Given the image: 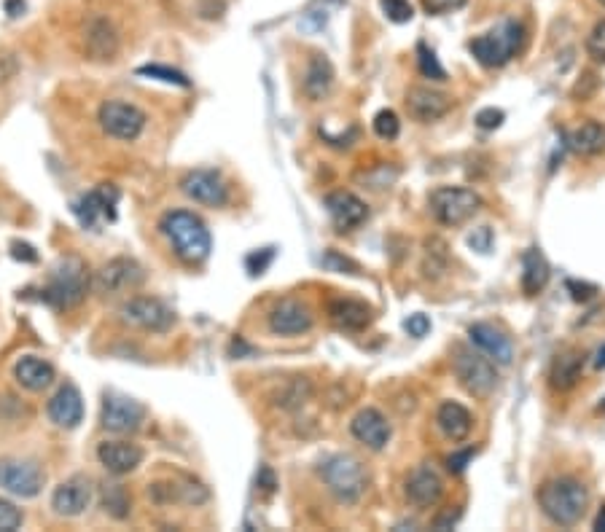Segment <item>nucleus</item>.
I'll return each instance as SVG.
<instances>
[{
  "instance_id": "obj_32",
  "label": "nucleus",
  "mask_w": 605,
  "mask_h": 532,
  "mask_svg": "<svg viewBox=\"0 0 605 532\" xmlns=\"http://www.w3.org/2000/svg\"><path fill=\"white\" fill-rule=\"evenodd\" d=\"M103 508H105V514H111L113 519H127V516H130V508H132L130 492L124 490L121 484H105Z\"/></svg>"
},
{
  "instance_id": "obj_50",
  "label": "nucleus",
  "mask_w": 605,
  "mask_h": 532,
  "mask_svg": "<svg viewBox=\"0 0 605 532\" xmlns=\"http://www.w3.org/2000/svg\"><path fill=\"white\" fill-rule=\"evenodd\" d=\"M600 3H603V6H605V0H600Z\"/></svg>"
},
{
  "instance_id": "obj_20",
  "label": "nucleus",
  "mask_w": 605,
  "mask_h": 532,
  "mask_svg": "<svg viewBox=\"0 0 605 532\" xmlns=\"http://www.w3.org/2000/svg\"><path fill=\"white\" fill-rule=\"evenodd\" d=\"M350 433L361 441L363 447L374 449V452L388 447L390 436H393L388 417L380 409H361L350 422Z\"/></svg>"
},
{
  "instance_id": "obj_33",
  "label": "nucleus",
  "mask_w": 605,
  "mask_h": 532,
  "mask_svg": "<svg viewBox=\"0 0 605 532\" xmlns=\"http://www.w3.org/2000/svg\"><path fill=\"white\" fill-rule=\"evenodd\" d=\"M417 65H420V73H423L425 78H433V81H444V78H447V70L441 68L436 54H433L425 43L417 46Z\"/></svg>"
},
{
  "instance_id": "obj_29",
  "label": "nucleus",
  "mask_w": 605,
  "mask_h": 532,
  "mask_svg": "<svg viewBox=\"0 0 605 532\" xmlns=\"http://www.w3.org/2000/svg\"><path fill=\"white\" fill-rule=\"evenodd\" d=\"M331 84H334L331 62L323 54H312L310 68H307V76H304V95L310 100H323L331 92Z\"/></svg>"
},
{
  "instance_id": "obj_43",
  "label": "nucleus",
  "mask_w": 605,
  "mask_h": 532,
  "mask_svg": "<svg viewBox=\"0 0 605 532\" xmlns=\"http://www.w3.org/2000/svg\"><path fill=\"white\" fill-rule=\"evenodd\" d=\"M17 70H19V65L11 54H0V84L11 81V78L17 76Z\"/></svg>"
},
{
  "instance_id": "obj_21",
  "label": "nucleus",
  "mask_w": 605,
  "mask_h": 532,
  "mask_svg": "<svg viewBox=\"0 0 605 532\" xmlns=\"http://www.w3.org/2000/svg\"><path fill=\"white\" fill-rule=\"evenodd\" d=\"M97 460L113 476H127L143 463V449L130 441H103L97 447Z\"/></svg>"
},
{
  "instance_id": "obj_41",
  "label": "nucleus",
  "mask_w": 605,
  "mask_h": 532,
  "mask_svg": "<svg viewBox=\"0 0 605 532\" xmlns=\"http://www.w3.org/2000/svg\"><path fill=\"white\" fill-rule=\"evenodd\" d=\"M404 328L409 331V336H417V339H420V336H425L428 331H431V320L425 318L423 312H417V315H409V320L404 323Z\"/></svg>"
},
{
  "instance_id": "obj_13",
  "label": "nucleus",
  "mask_w": 605,
  "mask_h": 532,
  "mask_svg": "<svg viewBox=\"0 0 605 532\" xmlns=\"http://www.w3.org/2000/svg\"><path fill=\"white\" fill-rule=\"evenodd\" d=\"M95 498V487L89 476H70L68 481H62L60 487L52 495V508L57 516H81L89 508Z\"/></svg>"
},
{
  "instance_id": "obj_46",
  "label": "nucleus",
  "mask_w": 605,
  "mask_h": 532,
  "mask_svg": "<svg viewBox=\"0 0 605 532\" xmlns=\"http://www.w3.org/2000/svg\"><path fill=\"white\" fill-rule=\"evenodd\" d=\"M471 457H474V452H471V449H466V452H460V455H452L450 460H447V463H450V471L460 473V471H463V468H466L468 460H471Z\"/></svg>"
},
{
  "instance_id": "obj_3",
  "label": "nucleus",
  "mask_w": 605,
  "mask_h": 532,
  "mask_svg": "<svg viewBox=\"0 0 605 532\" xmlns=\"http://www.w3.org/2000/svg\"><path fill=\"white\" fill-rule=\"evenodd\" d=\"M536 498L546 519H552L560 527H573L581 522V516L587 511L589 492L576 479H552L538 490Z\"/></svg>"
},
{
  "instance_id": "obj_47",
  "label": "nucleus",
  "mask_w": 605,
  "mask_h": 532,
  "mask_svg": "<svg viewBox=\"0 0 605 532\" xmlns=\"http://www.w3.org/2000/svg\"><path fill=\"white\" fill-rule=\"evenodd\" d=\"M6 11H9V17H19L25 11V0H6Z\"/></svg>"
},
{
  "instance_id": "obj_1",
  "label": "nucleus",
  "mask_w": 605,
  "mask_h": 532,
  "mask_svg": "<svg viewBox=\"0 0 605 532\" xmlns=\"http://www.w3.org/2000/svg\"><path fill=\"white\" fill-rule=\"evenodd\" d=\"M159 229L181 261H186V264L208 261L210 250H213V237H210L208 226L199 215L189 213V210H170V213L162 215Z\"/></svg>"
},
{
  "instance_id": "obj_15",
  "label": "nucleus",
  "mask_w": 605,
  "mask_h": 532,
  "mask_svg": "<svg viewBox=\"0 0 605 532\" xmlns=\"http://www.w3.org/2000/svg\"><path fill=\"white\" fill-rule=\"evenodd\" d=\"M143 283V266L132 258H113L108 264L97 272V291L100 293H121V291H132Z\"/></svg>"
},
{
  "instance_id": "obj_49",
  "label": "nucleus",
  "mask_w": 605,
  "mask_h": 532,
  "mask_svg": "<svg viewBox=\"0 0 605 532\" xmlns=\"http://www.w3.org/2000/svg\"><path fill=\"white\" fill-rule=\"evenodd\" d=\"M597 369H605V347L600 352H597V361H595Z\"/></svg>"
},
{
  "instance_id": "obj_4",
  "label": "nucleus",
  "mask_w": 605,
  "mask_h": 532,
  "mask_svg": "<svg viewBox=\"0 0 605 532\" xmlns=\"http://www.w3.org/2000/svg\"><path fill=\"white\" fill-rule=\"evenodd\" d=\"M522 38H525V30H522L517 19H503L493 30H487V33L468 43V49L484 68H503L517 57Z\"/></svg>"
},
{
  "instance_id": "obj_6",
  "label": "nucleus",
  "mask_w": 605,
  "mask_h": 532,
  "mask_svg": "<svg viewBox=\"0 0 605 532\" xmlns=\"http://www.w3.org/2000/svg\"><path fill=\"white\" fill-rule=\"evenodd\" d=\"M431 215L441 226H463L482 210V197L463 186H439L428 197Z\"/></svg>"
},
{
  "instance_id": "obj_12",
  "label": "nucleus",
  "mask_w": 605,
  "mask_h": 532,
  "mask_svg": "<svg viewBox=\"0 0 605 532\" xmlns=\"http://www.w3.org/2000/svg\"><path fill=\"white\" fill-rule=\"evenodd\" d=\"M46 473L33 460H3L0 463V490L17 498H35L44 490Z\"/></svg>"
},
{
  "instance_id": "obj_39",
  "label": "nucleus",
  "mask_w": 605,
  "mask_h": 532,
  "mask_svg": "<svg viewBox=\"0 0 605 532\" xmlns=\"http://www.w3.org/2000/svg\"><path fill=\"white\" fill-rule=\"evenodd\" d=\"M468 0H423V9L428 17H444L452 11H460Z\"/></svg>"
},
{
  "instance_id": "obj_5",
  "label": "nucleus",
  "mask_w": 605,
  "mask_h": 532,
  "mask_svg": "<svg viewBox=\"0 0 605 532\" xmlns=\"http://www.w3.org/2000/svg\"><path fill=\"white\" fill-rule=\"evenodd\" d=\"M320 479L329 487V492L342 503H358L369 487V476L361 460L353 455H334L323 460L318 468Z\"/></svg>"
},
{
  "instance_id": "obj_11",
  "label": "nucleus",
  "mask_w": 605,
  "mask_h": 532,
  "mask_svg": "<svg viewBox=\"0 0 605 532\" xmlns=\"http://www.w3.org/2000/svg\"><path fill=\"white\" fill-rule=\"evenodd\" d=\"M455 377L463 390L476 398H487L498 385V374L490 358H482L476 352H458L455 358Z\"/></svg>"
},
{
  "instance_id": "obj_2",
  "label": "nucleus",
  "mask_w": 605,
  "mask_h": 532,
  "mask_svg": "<svg viewBox=\"0 0 605 532\" xmlns=\"http://www.w3.org/2000/svg\"><path fill=\"white\" fill-rule=\"evenodd\" d=\"M89 285H92L89 266L78 256H65L57 261L52 275L46 280L44 291H41V301L54 309L78 307L81 301L87 299Z\"/></svg>"
},
{
  "instance_id": "obj_48",
  "label": "nucleus",
  "mask_w": 605,
  "mask_h": 532,
  "mask_svg": "<svg viewBox=\"0 0 605 532\" xmlns=\"http://www.w3.org/2000/svg\"><path fill=\"white\" fill-rule=\"evenodd\" d=\"M595 530L605 532V506L600 508V514H597V519H595Z\"/></svg>"
},
{
  "instance_id": "obj_40",
  "label": "nucleus",
  "mask_w": 605,
  "mask_h": 532,
  "mask_svg": "<svg viewBox=\"0 0 605 532\" xmlns=\"http://www.w3.org/2000/svg\"><path fill=\"white\" fill-rule=\"evenodd\" d=\"M503 111H498V108H484V111H479V116H476V124L482 129H498L503 124Z\"/></svg>"
},
{
  "instance_id": "obj_37",
  "label": "nucleus",
  "mask_w": 605,
  "mask_h": 532,
  "mask_svg": "<svg viewBox=\"0 0 605 532\" xmlns=\"http://www.w3.org/2000/svg\"><path fill=\"white\" fill-rule=\"evenodd\" d=\"M587 52L592 60L603 62L605 65V19H600V22L592 27V33H589L587 38Z\"/></svg>"
},
{
  "instance_id": "obj_8",
  "label": "nucleus",
  "mask_w": 605,
  "mask_h": 532,
  "mask_svg": "<svg viewBox=\"0 0 605 532\" xmlns=\"http://www.w3.org/2000/svg\"><path fill=\"white\" fill-rule=\"evenodd\" d=\"M97 121L108 138L124 140V143L138 140L140 132L146 129V113L140 111L138 105L124 103V100H108L100 105Z\"/></svg>"
},
{
  "instance_id": "obj_38",
  "label": "nucleus",
  "mask_w": 605,
  "mask_h": 532,
  "mask_svg": "<svg viewBox=\"0 0 605 532\" xmlns=\"http://www.w3.org/2000/svg\"><path fill=\"white\" fill-rule=\"evenodd\" d=\"M22 527V511L9 500H0V532H14Z\"/></svg>"
},
{
  "instance_id": "obj_45",
  "label": "nucleus",
  "mask_w": 605,
  "mask_h": 532,
  "mask_svg": "<svg viewBox=\"0 0 605 532\" xmlns=\"http://www.w3.org/2000/svg\"><path fill=\"white\" fill-rule=\"evenodd\" d=\"M259 487L264 492H267V495H272V492H275V487H277V481H275V473L269 471L267 465H264V468H261V476H259Z\"/></svg>"
},
{
  "instance_id": "obj_9",
  "label": "nucleus",
  "mask_w": 605,
  "mask_h": 532,
  "mask_svg": "<svg viewBox=\"0 0 605 532\" xmlns=\"http://www.w3.org/2000/svg\"><path fill=\"white\" fill-rule=\"evenodd\" d=\"M143 422H146V406L140 401L119 393H105L103 409H100L103 430L116 433V436H127V433H135Z\"/></svg>"
},
{
  "instance_id": "obj_25",
  "label": "nucleus",
  "mask_w": 605,
  "mask_h": 532,
  "mask_svg": "<svg viewBox=\"0 0 605 532\" xmlns=\"http://www.w3.org/2000/svg\"><path fill=\"white\" fill-rule=\"evenodd\" d=\"M329 318L342 331H363V328L372 326L374 312L366 301L334 299L329 304Z\"/></svg>"
},
{
  "instance_id": "obj_44",
  "label": "nucleus",
  "mask_w": 605,
  "mask_h": 532,
  "mask_svg": "<svg viewBox=\"0 0 605 532\" xmlns=\"http://www.w3.org/2000/svg\"><path fill=\"white\" fill-rule=\"evenodd\" d=\"M269 261H272V250L269 248H267V253H264V258H259V253L248 256V269H251V275H261V272L267 269Z\"/></svg>"
},
{
  "instance_id": "obj_19",
  "label": "nucleus",
  "mask_w": 605,
  "mask_h": 532,
  "mask_svg": "<svg viewBox=\"0 0 605 532\" xmlns=\"http://www.w3.org/2000/svg\"><path fill=\"white\" fill-rule=\"evenodd\" d=\"M326 210L331 221L337 226V232H353L369 218V207L361 197H355L353 191H334L326 197Z\"/></svg>"
},
{
  "instance_id": "obj_30",
  "label": "nucleus",
  "mask_w": 605,
  "mask_h": 532,
  "mask_svg": "<svg viewBox=\"0 0 605 532\" xmlns=\"http://www.w3.org/2000/svg\"><path fill=\"white\" fill-rule=\"evenodd\" d=\"M581 369H584L581 352L571 350L557 355L552 363V371H549V379H552L554 390H571V387L581 379Z\"/></svg>"
},
{
  "instance_id": "obj_31",
  "label": "nucleus",
  "mask_w": 605,
  "mask_h": 532,
  "mask_svg": "<svg viewBox=\"0 0 605 532\" xmlns=\"http://www.w3.org/2000/svg\"><path fill=\"white\" fill-rule=\"evenodd\" d=\"M546 283H549V264L536 248H530L522 256V291L528 296H536L544 291Z\"/></svg>"
},
{
  "instance_id": "obj_34",
  "label": "nucleus",
  "mask_w": 605,
  "mask_h": 532,
  "mask_svg": "<svg viewBox=\"0 0 605 532\" xmlns=\"http://www.w3.org/2000/svg\"><path fill=\"white\" fill-rule=\"evenodd\" d=\"M382 11H385V17L390 22H396V25H404V22H412L415 17V9H412V3L409 0H380Z\"/></svg>"
},
{
  "instance_id": "obj_10",
  "label": "nucleus",
  "mask_w": 605,
  "mask_h": 532,
  "mask_svg": "<svg viewBox=\"0 0 605 532\" xmlns=\"http://www.w3.org/2000/svg\"><path fill=\"white\" fill-rule=\"evenodd\" d=\"M119 315L124 323L143 331H154V334H167L175 326L173 309L167 307L165 301L148 299V296H135L127 304H121Z\"/></svg>"
},
{
  "instance_id": "obj_24",
  "label": "nucleus",
  "mask_w": 605,
  "mask_h": 532,
  "mask_svg": "<svg viewBox=\"0 0 605 532\" xmlns=\"http://www.w3.org/2000/svg\"><path fill=\"white\" fill-rule=\"evenodd\" d=\"M441 492H444V484H441L439 473L428 468V465L415 468L407 479V498L417 508L436 506L441 500Z\"/></svg>"
},
{
  "instance_id": "obj_14",
  "label": "nucleus",
  "mask_w": 605,
  "mask_h": 532,
  "mask_svg": "<svg viewBox=\"0 0 605 532\" xmlns=\"http://www.w3.org/2000/svg\"><path fill=\"white\" fill-rule=\"evenodd\" d=\"M181 191L199 205L221 207L229 202V189L224 178L213 170H194L181 181Z\"/></svg>"
},
{
  "instance_id": "obj_18",
  "label": "nucleus",
  "mask_w": 605,
  "mask_h": 532,
  "mask_svg": "<svg viewBox=\"0 0 605 532\" xmlns=\"http://www.w3.org/2000/svg\"><path fill=\"white\" fill-rule=\"evenodd\" d=\"M46 414H49V420L62 430H73L81 425L84 420V398H81V390L76 385H65L52 395V401L46 406Z\"/></svg>"
},
{
  "instance_id": "obj_23",
  "label": "nucleus",
  "mask_w": 605,
  "mask_h": 532,
  "mask_svg": "<svg viewBox=\"0 0 605 532\" xmlns=\"http://www.w3.org/2000/svg\"><path fill=\"white\" fill-rule=\"evenodd\" d=\"M468 336H471V342H474L490 361L509 366L511 358H514V344H511L509 336L503 334V331H498L495 326H490V323H476V326H471Z\"/></svg>"
},
{
  "instance_id": "obj_36",
  "label": "nucleus",
  "mask_w": 605,
  "mask_h": 532,
  "mask_svg": "<svg viewBox=\"0 0 605 532\" xmlns=\"http://www.w3.org/2000/svg\"><path fill=\"white\" fill-rule=\"evenodd\" d=\"M138 76H151L159 78V81H167V84H178V86H189L191 81L183 73L173 68H165V65H146V68H138Z\"/></svg>"
},
{
  "instance_id": "obj_26",
  "label": "nucleus",
  "mask_w": 605,
  "mask_h": 532,
  "mask_svg": "<svg viewBox=\"0 0 605 532\" xmlns=\"http://www.w3.org/2000/svg\"><path fill=\"white\" fill-rule=\"evenodd\" d=\"M14 377L25 390L30 393H41L46 387L52 385L54 377H57V371L46 358H38V355H25V358H19L17 366H14Z\"/></svg>"
},
{
  "instance_id": "obj_16",
  "label": "nucleus",
  "mask_w": 605,
  "mask_h": 532,
  "mask_svg": "<svg viewBox=\"0 0 605 532\" xmlns=\"http://www.w3.org/2000/svg\"><path fill=\"white\" fill-rule=\"evenodd\" d=\"M269 328L277 336H299L312 328V309L299 299L277 301L269 312Z\"/></svg>"
},
{
  "instance_id": "obj_17",
  "label": "nucleus",
  "mask_w": 605,
  "mask_h": 532,
  "mask_svg": "<svg viewBox=\"0 0 605 532\" xmlns=\"http://www.w3.org/2000/svg\"><path fill=\"white\" fill-rule=\"evenodd\" d=\"M407 111L412 119L431 124V121L444 119L452 111V97L431 89V86H412L407 92Z\"/></svg>"
},
{
  "instance_id": "obj_35",
  "label": "nucleus",
  "mask_w": 605,
  "mask_h": 532,
  "mask_svg": "<svg viewBox=\"0 0 605 532\" xmlns=\"http://www.w3.org/2000/svg\"><path fill=\"white\" fill-rule=\"evenodd\" d=\"M374 132L382 140H396L398 132H401V121H398V116L393 111H380L374 116Z\"/></svg>"
},
{
  "instance_id": "obj_28",
  "label": "nucleus",
  "mask_w": 605,
  "mask_h": 532,
  "mask_svg": "<svg viewBox=\"0 0 605 532\" xmlns=\"http://www.w3.org/2000/svg\"><path fill=\"white\" fill-rule=\"evenodd\" d=\"M568 148L579 156H597L605 151V124L584 121L568 132Z\"/></svg>"
},
{
  "instance_id": "obj_22",
  "label": "nucleus",
  "mask_w": 605,
  "mask_h": 532,
  "mask_svg": "<svg viewBox=\"0 0 605 532\" xmlns=\"http://www.w3.org/2000/svg\"><path fill=\"white\" fill-rule=\"evenodd\" d=\"M84 52L92 60H111L119 52V33L111 25V19L92 17L84 27Z\"/></svg>"
},
{
  "instance_id": "obj_42",
  "label": "nucleus",
  "mask_w": 605,
  "mask_h": 532,
  "mask_svg": "<svg viewBox=\"0 0 605 532\" xmlns=\"http://www.w3.org/2000/svg\"><path fill=\"white\" fill-rule=\"evenodd\" d=\"M323 264L329 266V269H334V272H345V269H358V266L350 261V258H342L337 253V250H329L326 256H323Z\"/></svg>"
},
{
  "instance_id": "obj_7",
  "label": "nucleus",
  "mask_w": 605,
  "mask_h": 532,
  "mask_svg": "<svg viewBox=\"0 0 605 532\" xmlns=\"http://www.w3.org/2000/svg\"><path fill=\"white\" fill-rule=\"evenodd\" d=\"M116 205H119V189L111 183H103L73 202V215L89 232H103L105 226L116 221Z\"/></svg>"
},
{
  "instance_id": "obj_27",
  "label": "nucleus",
  "mask_w": 605,
  "mask_h": 532,
  "mask_svg": "<svg viewBox=\"0 0 605 532\" xmlns=\"http://www.w3.org/2000/svg\"><path fill=\"white\" fill-rule=\"evenodd\" d=\"M436 422H439L441 433L450 438V441H466L471 428H474L471 412L463 404H455V401H447V404L439 406Z\"/></svg>"
}]
</instances>
